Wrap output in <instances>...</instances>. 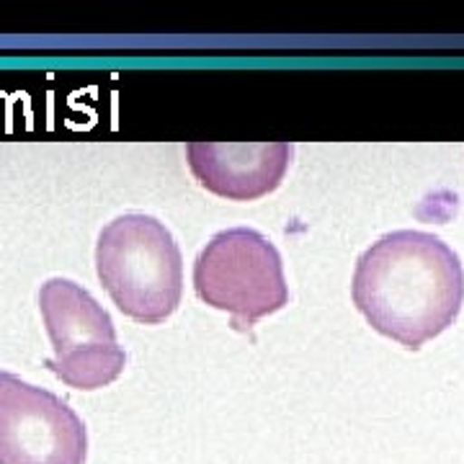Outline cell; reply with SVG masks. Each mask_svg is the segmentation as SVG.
Wrapping results in <instances>:
<instances>
[{
  "mask_svg": "<svg viewBox=\"0 0 464 464\" xmlns=\"http://www.w3.org/2000/svg\"><path fill=\"white\" fill-rule=\"evenodd\" d=\"M351 297L374 331L418 351L462 310V261L431 232H387L359 256Z\"/></svg>",
  "mask_w": 464,
  "mask_h": 464,
  "instance_id": "1",
  "label": "cell"
},
{
  "mask_svg": "<svg viewBox=\"0 0 464 464\" xmlns=\"http://www.w3.org/2000/svg\"><path fill=\"white\" fill-rule=\"evenodd\" d=\"M194 289L204 304L230 315L235 331H250L289 304L282 253L250 227L217 232L204 246L194 264Z\"/></svg>",
  "mask_w": 464,
  "mask_h": 464,
  "instance_id": "3",
  "label": "cell"
},
{
  "mask_svg": "<svg viewBox=\"0 0 464 464\" xmlns=\"http://www.w3.org/2000/svg\"><path fill=\"white\" fill-rule=\"evenodd\" d=\"M39 310L54 356L47 369L72 390H101L119 380L127 353L116 341L111 315L91 292L70 279H50L39 289Z\"/></svg>",
  "mask_w": 464,
  "mask_h": 464,
  "instance_id": "4",
  "label": "cell"
},
{
  "mask_svg": "<svg viewBox=\"0 0 464 464\" xmlns=\"http://www.w3.org/2000/svg\"><path fill=\"white\" fill-rule=\"evenodd\" d=\"M292 152L289 142H188L186 160L207 191L230 201H253L279 188Z\"/></svg>",
  "mask_w": 464,
  "mask_h": 464,
  "instance_id": "6",
  "label": "cell"
},
{
  "mask_svg": "<svg viewBox=\"0 0 464 464\" xmlns=\"http://www.w3.org/2000/svg\"><path fill=\"white\" fill-rule=\"evenodd\" d=\"M96 271L116 307L142 325L166 323L181 304V248L155 217L130 212L109 222L96 243Z\"/></svg>",
  "mask_w": 464,
  "mask_h": 464,
  "instance_id": "2",
  "label": "cell"
},
{
  "mask_svg": "<svg viewBox=\"0 0 464 464\" xmlns=\"http://www.w3.org/2000/svg\"><path fill=\"white\" fill-rule=\"evenodd\" d=\"M81 415L54 392L0 372V464H85Z\"/></svg>",
  "mask_w": 464,
  "mask_h": 464,
  "instance_id": "5",
  "label": "cell"
}]
</instances>
